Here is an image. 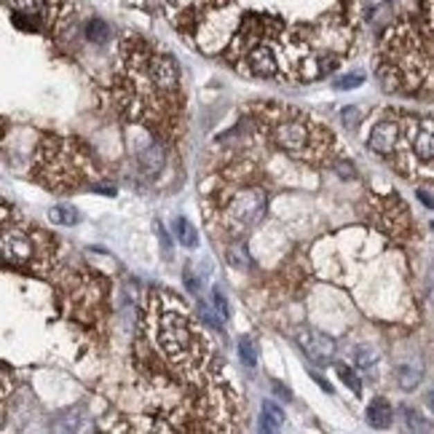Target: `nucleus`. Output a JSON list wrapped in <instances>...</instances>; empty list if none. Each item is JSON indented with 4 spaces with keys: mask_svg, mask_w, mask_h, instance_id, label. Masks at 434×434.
Masks as SVG:
<instances>
[{
    "mask_svg": "<svg viewBox=\"0 0 434 434\" xmlns=\"http://www.w3.org/2000/svg\"><path fill=\"white\" fill-rule=\"evenodd\" d=\"M354 365L362 372H372L375 365H378V352H375L372 346H365V343L356 346V349H354Z\"/></svg>",
    "mask_w": 434,
    "mask_h": 434,
    "instance_id": "obj_15",
    "label": "nucleus"
},
{
    "mask_svg": "<svg viewBox=\"0 0 434 434\" xmlns=\"http://www.w3.org/2000/svg\"><path fill=\"white\" fill-rule=\"evenodd\" d=\"M54 242L38 226L27 223L21 215H11V207L3 209V260L6 266L43 273L54 263Z\"/></svg>",
    "mask_w": 434,
    "mask_h": 434,
    "instance_id": "obj_4",
    "label": "nucleus"
},
{
    "mask_svg": "<svg viewBox=\"0 0 434 434\" xmlns=\"http://www.w3.org/2000/svg\"><path fill=\"white\" fill-rule=\"evenodd\" d=\"M295 341L300 343V349L309 354L311 359L316 362H330L335 356V341L325 332H311V330H300L295 335Z\"/></svg>",
    "mask_w": 434,
    "mask_h": 434,
    "instance_id": "obj_8",
    "label": "nucleus"
},
{
    "mask_svg": "<svg viewBox=\"0 0 434 434\" xmlns=\"http://www.w3.org/2000/svg\"><path fill=\"white\" fill-rule=\"evenodd\" d=\"M341 121H343V126H346L349 132H354V129L359 126V121H362V110L354 107V105L343 107V110H341Z\"/></svg>",
    "mask_w": 434,
    "mask_h": 434,
    "instance_id": "obj_22",
    "label": "nucleus"
},
{
    "mask_svg": "<svg viewBox=\"0 0 434 434\" xmlns=\"http://www.w3.org/2000/svg\"><path fill=\"white\" fill-rule=\"evenodd\" d=\"M429 300H432V306H434V271H432V276H429Z\"/></svg>",
    "mask_w": 434,
    "mask_h": 434,
    "instance_id": "obj_30",
    "label": "nucleus"
},
{
    "mask_svg": "<svg viewBox=\"0 0 434 434\" xmlns=\"http://www.w3.org/2000/svg\"><path fill=\"white\" fill-rule=\"evenodd\" d=\"M48 220L57 226H75L78 223V212L73 207H51L48 209Z\"/></svg>",
    "mask_w": 434,
    "mask_h": 434,
    "instance_id": "obj_17",
    "label": "nucleus"
},
{
    "mask_svg": "<svg viewBox=\"0 0 434 434\" xmlns=\"http://www.w3.org/2000/svg\"><path fill=\"white\" fill-rule=\"evenodd\" d=\"M199 311H201L204 322H207L212 330H223V319H217V316H215V314H217V311H215V306H209V303H201V306H199Z\"/></svg>",
    "mask_w": 434,
    "mask_h": 434,
    "instance_id": "obj_23",
    "label": "nucleus"
},
{
    "mask_svg": "<svg viewBox=\"0 0 434 434\" xmlns=\"http://www.w3.org/2000/svg\"><path fill=\"white\" fill-rule=\"evenodd\" d=\"M282 424H284V410L276 402L266 399L260 405V429L263 432H276V429H282Z\"/></svg>",
    "mask_w": 434,
    "mask_h": 434,
    "instance_id": "obj_12",
    "label": "nucleus"
},
{
    "mask_svg": "<svg viewBox=\"0 0 434 434\" xmlns=\"http://www.w3.org/2000/svg\"><path fill=\"white\" fill-rule=\"evenodd\" d=\"M118 83L124 107L137 124L164 129L180 107V67L169 51L140 38H124L118 46Z\"/></svg>",
    "mask_w": 434,
    "mask_h": 434,
    "instance_id": "obj_2",
    "label": "nucleus"
},
{
    "mask_svg": "<svg viewBox=\"0 0 434 434\" xmlns=\"http://www.w3.org/2000/svg\"><path fill=\"white\" fill-rule=\"evenodd\" d=\"M418 199H421L424 204H429V207L434 209V199H432V196H429V193H426V190H418Z\"/></svg>",
    "mask_w": 434,
    "mask_h": 434,
    "instance_id": "obj_28",
    "label": "nucleus"
},
{
    "mask_svg": "<svg viewBox=\"0 0 434 434\" xmlns=\"http://www.w3.org/2000/svg\"><path fill=\"white\" fill-rule=\"evenodd\" d=\"M226 260H228V266L236 271H249V263H252V260H249V252L244 247H228Z\"/></svg>",
    "mask_w": 434,
    "mask_h": 434,
    "instance_id": "obj_16",
    "label": "nucleus"
},
{
    "mask_svg": "<svg viewBox=\"0 0 434 434\" xmlns=\"http://www.w3.org/2000/svg\"><path fill=\"white\" fill-rule=\"evenodd\" d=\"M266 204H269V196L266 190L260 188H247V190H239L230 201H228V217L236 223L239 230L244 228L257 226L266 215Z\"/></svg>",
    "mask_w": 434,
    "mask_h": 434,
    "instance_id": "obj_7",
    "label": "nucleus"
},
{
    "mask_svg": "<svg viewBox=\"0 0 434 434\" xmlns=\"http://www.w3.org/2000/svg\"><path fill=\"white\" fill-rule=\"evenodd\" d=\"M137 166H140V174L145 180H156L164 169V147L159 143H147L137 153Z\"/></svg>",
    "mask_w": 434,
    "mask_h": 434,
    "instance_id": "obj_10",
    "label": "nucleus"
},
{
    "mask_svg": "<svg viewBox=\"0 0 434 434\" xmlns=\"http://www.w3.org/2000/svg\"><path fill=\"white\" fill-rule=\"evenodd\" d=\"M172 27L247 78L311 83L335 73L356 35V0H161Z\"/></svg>",
    "mask_w": 434,
    "mask_h": 434,
    "instance_id": "obj_1",
    "label": "nucleus"
},
{
    "mask_svg": "<svg viewBox=\"0 0 434 434\" xmlns=\"http://www.w3.org/2000/svg\"><path fill=\"white\" fill-rule=\"evenodd\" d=\"M86 35H89V41H105V35H107V27H105V21L91 19V21H89V27H86Z\"/></svg>",
    "mask_w": 434,
    "mask_h": 434,
    "instance_id": "obj_24",
    "label": "nucleus"
},
{
    "mask_svg": "<svg viewBox=\"0 0 434 434\" xmlns=\"http://www.w3.org/2000/svg\"><path fill=\"white\" fill-rule=\"evenodd\" d=\"M212 306H215L217 316H220L223 322H228V319H230V306H228L226 295H223V289H220V287L212 289Z\"/></svg>",
    "mask_w": 434,
    "mask_h": 434,
    "instance_id": "obj_21",
    "label": "nucleus"
},
{
    "mask_svg": "<svg viewBox=\"0 0 434 434\" xmlns=\"http://www.w3.org/2000/svg\"><path fill=\"white\" fill-rule=\"evenodd\" d=\"M335 370H338V375L343 378V383L352 389L354 394L362 392V383H359V378H356V372L349 368V365H343V362H335Z\"/></svg>",
    "mask_w": 434,
    "mask_h": 434,
    "instance_id": "obj_20",
    "label": "nucleus"
},
{
    "mask_svg": "<svg viewBox=\"0 0 434 434\" xmlns=\"http://www.w3.org/2000/svg\"><path fill=\"white\" fill-rule=\"evenodd\" d=\"M365 83V78L362 75H356V73H352V75H343V78H338L335 81V89H341V91H349V89H356V86H362Z\"/></svg>",
    "mask_w": 434,
    "mask_h": 434,
    "instance_id": "obj_25",
    "label": "nucleus"
},
{
    "mask_svg": "<svg viewBox=\"0 0 434 434\" xmlns=\"http://www.w3.org/2000/svg\"><path fill=\"white\" fill-rule=\"evenodd\" d=\"M399 143V118H381L370 132V147L381 156H389Z\"/></svg>",
    "mask_w": 434,
    "mask_h": 434,
    "instance_id": "obj_9",
    "label": "nucleus"
},
{
    "mask_svg": "<svg viewBox=\"0 0 434 434\" xmlns=\"http://www.w3.org/2000/svg\"><path fill=\"white\" fill-rule=\"evenodd\" d=\"M239 356H242V362L247 368H257V349H255V343L249 341L247 335L239 338Z\"/></svg>",
    "mask_w": 434,
    "mask_h": 434,
    "instance_id": "obj_19",
    "label": "nucleus"
},
{
    "mask_svg": "<svg viewBox=\"0 0 434 434\" xmlns=\"http://www.w3.org/2000/svg\"><path fill=\"white\" fill-rule=\"evenodd\" d=\"M335 169H338V172H341V177H346V180L356 177V174H354V169L349 166V161H338V164H335Z\"/></svg>",
    "mask_w": 434,
    "mask_h": 434,
    "instance_id": "obj_27",
    "label": "nucleus"
},
{
    "mask_svg": "<svg viewBox=\"0 0 434 434\" xmlns=\"http://www.w3.org/2000/svg\"><path fill=\"white\" fill-rule=\"evenodd\" d=\"M397 147H408L418 164H434V118L399 121Z\"/></svg>",
    "mask_w": 434,
    "mask_h": 434,
    "instance_id": "obj_6",
    "label": "nucleus"
},
{
    "mask_svg": "<svg viewBox=\"0 0 434 434\" xmlns=\"http://www.w3.org/2000/svg\"><path fill=\"white\" fill-rule=\"evenodd\" d=\"M368 421H370V426H375V429H389L394 421L392 405L383 397H375L370 405H368Z\"/></svg>",
    "mask_w": 434,
    "mask_h": 434,
    "instance_id": "obj_11",
    "label": "nucleus"
},
{
    "mask_svg": "<svg viewBox=\"0 0 434 434\" xmlns=\"http://www.w3.org/2000/svg\"><path fill=\"white\" fill-rule=\"evenodd\" d=\"M426 408H429V410L434 413V386L429 389V392H426Z\"/></svg>",
    "mask_w": 434,
    "mask_h": 434,
    "instance_id": "obj_29",
    "label": "nucleus"
},
{
    "mask_svg": "<svg viewBox=\"0 0 434 434\" xmlns=\"http://www.w3.org/2000/svg\"><path fill=\"white\" fill-rule=\"evenodd\" d=\"M266 126H269V134L276 147H282L284 153L295 156V159H303V161L322 159L332 143L325 129H319L306 113H300L295 107L292 110L289 107H271Z\"/></svg>",
    "mask_w": 434,
    "mask_h": 434,
    "instance_id": "obj_5",
    "label": "nucleus"
},
{
    "mask_svg": "<svg viewBox=\"0 0 434 434\" xmlns=\"http://www.w3.org/2000/svg\"><path fill=\"white\" fill-rule=\"evenodd\" d=\"M421 365H399L397 368V383H399V389H405V392H413L415 386L421 383Z\"/></svg>",
    "mask_w": 434,
    "mask_h": 434,
    "instance_id": "obj_13",
    "label": "nucleus"
},
{
    "mask_svg": "<svg viewBox=\"0 0 434 434\" xmlns=\"http://www.w3.org/2000/svg\"><path fill=\"white\" fill-rule=\"evenodd\" d=\"M174 236H177V242L186 249L199 247V233H196V228L190 226L186 217H177V220H174Z\"/></svg>",
    "mask_w": 434,
    "mask_h": 434,
    "instance_id": "obj_14",
    "label": "nucleus"
},
{
    "mask_svg": "<svg viewBox=\"0 0 434 434\" xmlns=\"http://www.w3.org/2000/svg\"><path fill=\"white\" fill-rule=\"evenodd\" d=\"M399 413H402V418H405V424H408L410 432H426V429H429L426 418L418 413V410H413V408H402Z\"/></svg>",
    "mask_w": 434,
    "mask_h": 434,
    "instance_id": "obj_18",
    "label": "nucleus"
},
{
    "mask_svg": "<svg viewBox=\"0 0 434 434\" xmlns=\"http://www.w3.org/2000/svg\"><path fill=\"white\" fill-rule=\"evenodd\" d=\"M145 330L150 332L153 349L161 354L166 368L180 375L190 386H207L215 389L212 378V346L207 335L199 330V325L190 319L174 298L169 295H153L147 303V316H145Z\"/></svg>",
    "mask_w": 434,
    "mask_h": 434,
    "instance_id": "obj_3",
    "label": "nucleus"
},
{
    "mask_svg": "<svg viewBox=\"0 0 434 434\" xmlns=\"http://www.w3.org/2000/svg\"><path fill=\"white\" fill-rule=\"evenodd\" d=\"M271 392L276 394V399H282V402H292V392H289L279 378H271Z\"/></svg>",
    "mask_w": 434,
    "mask_h": 434,
    "instance_id": "obj_26",
    "label": "nucleus"
}]
</instances>
